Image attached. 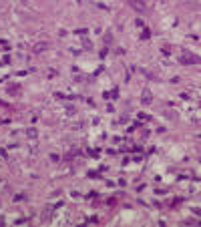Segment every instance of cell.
I'll use <instances>...</instances> for the list:
<instances>
[{
  "instance_id": "6da1fadb",
  "label": "cell",
  "mask_w": 201,
  "mask_h": 227,
  "mask_svg": "<svg viewBox=\"0 0 201 227\" xmlns=\"http://www.w3.org/2000/svg\"><path fill=\"white\" fill-rule=\"evenodd\" d=\"M179 62L181 64H195V62H201L199 56H195V54H191L189 50H183L181 52V56H179Z\"/></svg>"
},
{
  "instance_id": "7a4b0ae2",
  "label": "cell",
  "mask_w": 201,
  "mask_h": 227,
  "mask_svg": "<svg viewBox=\"0 0 201 227\" xmlns=\"http://www.w3.org/2000/svg\"><path fill=\"white\" fill-rule=\"evenodd\" d=\"M129 4H131L137 12H145L147 10V0H129Z\"/></svg>"
},
{
  "instance_id": "3957f363",
  "label": "cell",
  "mask_w": 201,
  "mask_h": 227,
  "mask_svg": "<svg viewBox=\"0 0 201 227\" xmlns=\"http://www.w3.org/2000/svg\"><path fill=\"white\" fill-rule=\"evenodd\" d=\"M151 101H153V95L149 93V90H143V96H141V103H143V105H149Z\"/></svg>"
},
{
  "instance_id": "277c9868",
  "label": "cell",
  "mask_w": 201,
  "mask_h": 227,
  "mask_svg": "<svg viewBox=\"0 0 201 227\" xmlns=\"http://www.w3.org/2000/svg\"><path fill=\"white\" fill-rule=\"evenodd\" d=\"M46 48H49V42H38V44H34L32 50L34 52H42V50H46Z\"/></svg>"
},
{
  "instance_id": "5b68a950",
  "label": "cell",
  "mask_w": 201,
  "mask_h": 227,
  "mask_svg": "<svg viewBox=\"0 0 201 227\" xmlns=\"http://www.w3.org/2000/svg\"><path fill=\"white\" fill-rule=\"evenodd\" d=\"M199 161H201V157H199Z\"/></svg>"
}]
</instances>
